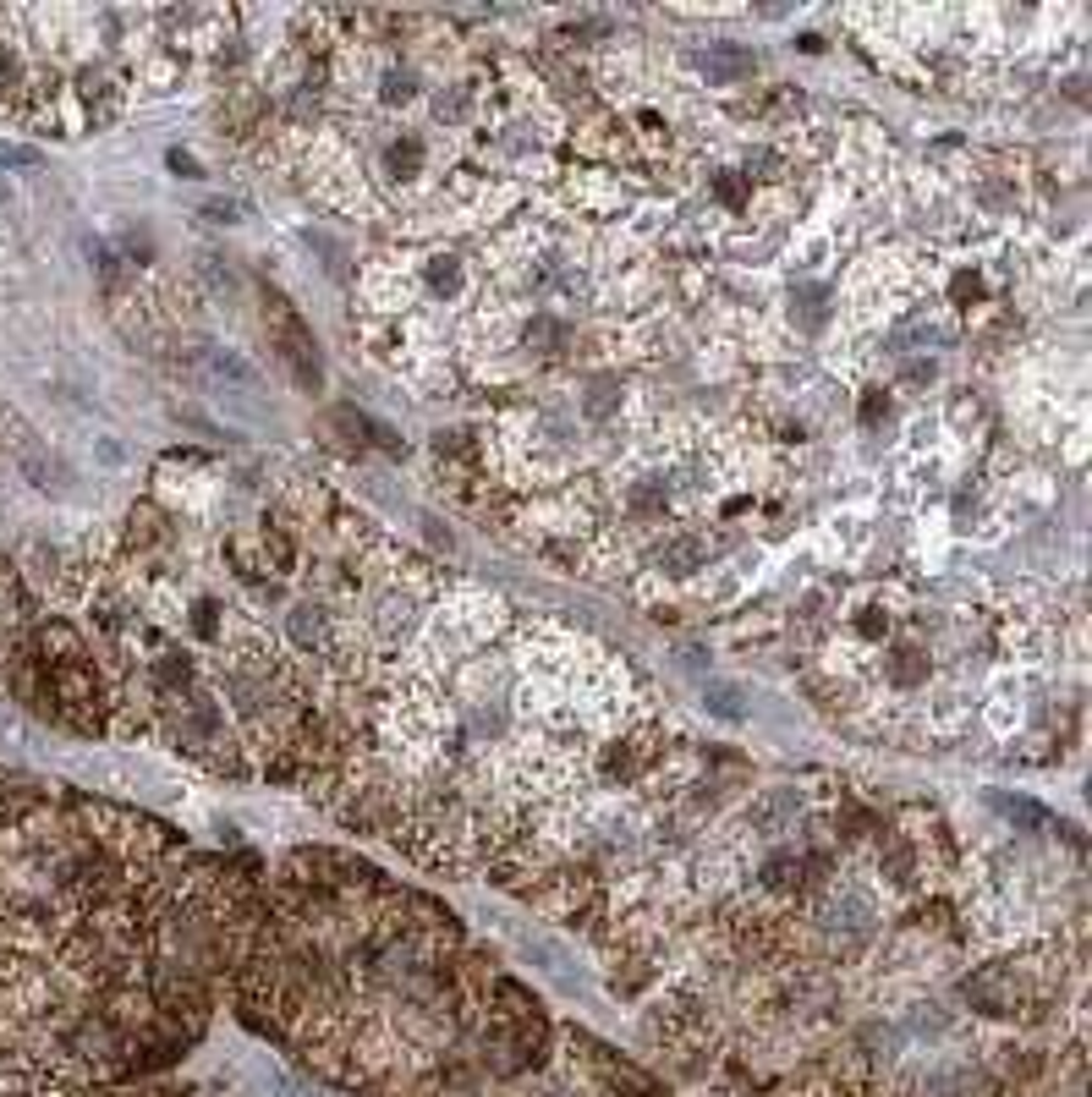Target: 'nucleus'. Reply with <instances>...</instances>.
<instances>
[{"mask_svg": "<svg viewBox=\"0 0 1092 1097\" xmlns=\"http://www.w3.org/2000/svg\"><path fill=\"white\" fill-rule=\"evenodd\" d=\"M786 818H796V795H790V791L768 795L763 807L752 812V823H758V828H780V823H786Z\"/></svg>", "mask_w": 1092, "mask_h": 1097, "instance_id": "f03ea898", "label": "nucleus"}, {"mask_svg": "<svg viewBox=\"0 0 1092 1097\" xmlns=\"http://www.w3.org/2000/svg\"><path fill=\"white\" fill-rule=\"evenodd\" d=\"M209 373L215 379H231V385H242V390H258L264 379H258V368L247 362V357H237V352H209Z\"/></svg>", "mask_w": 1092, "mask_h": 1097, "instance_id": "f257e3e1", "label": "nucleus"}, {"mask_svg": "<svg viewBox=\"0 0 1092 1097\" xmlns=\"http://www.w3.org/2000/svg\"><path fill=\"white\" fill-rule=\"evenodd\" d=\"M665 560H670V571H692L698 565V543H675Z\"/></svg>", "mask_w": 1092, "mask_h": 1097, "instance_id": "423d86ee", "label": "nucleus"}, {"mask_svg": "<svg viewBox=\"0 0 1092 1097\" xmlns=\"http://www.w3.org/2000/svg\"><path fill=\"white\" fill-rule=\"evenodd\" d=\"M708 703L719 719H741V692H731V686H708Z\"/></svg>", "mask_w": 1092, "mask_h": 1097, "instance_id": "20e7f679", "label": "nucleus"}, {"mask_svg": "<svg viewBox=\"0 0 1092 1097\" xmlns=\"http://www.w3.org/2000/svg\"><path fill=\"white\" fill-rule=\"evenodd\" d=\"M0 165L28 170V165H39V154H34V149H22V143H0Z\"/></svg>", "mask_w": 1092, "mask_h": 1097, "instance_id": "39448f33", "label": "nucleus"}, {"mask_svg": "<svg viewBox=\"0 0 1092 1097\" xmlns=\"http://www.w3.org/2000/svg\"><path fill=\"white\" fill-rule=\"evenodd\" d=\"M703 67L714 72V77H747V72H752V55L725 50V44H719V50H708V61H703Z\"/></svg>", "mask_w": 1092, "mask_h": 1097, "instance_id": "7ed1b4c3", "label": "nucleus"}, {"mask_svg": "<svg viewBox=\"0 0 1092 1097\" xmlns=\"http://www.w3.org/2000/svg\"><path fill=\"white\" fill-rule=\"evenodd\" d=\"M0 198H6V192H0Z\"/></svg>", "mask_w": 1092, "mask_h": 1097, "instance_id": "0eeeda50", "label": "nucleus"}]
</instances>
